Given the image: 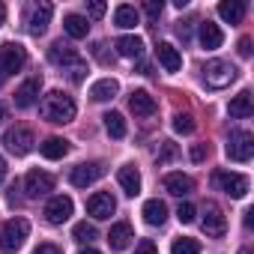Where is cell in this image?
<instances>
[{
	"label": "cell",
	"instance_id": "6da1fadb",
	"mask_svg": "<svg viewBox=\"0 0 254 254\" xmlns=\"http://www.w3.org/2000/svg\"><path fill=\"white\" fill-rule=\"evenodd\" d=\"M39 111H42V117H45L48 123H72L75 114H78V105H75V99H72L69 93L51 90V93L42 96Z\"/></svg>",
	"mask_w": 254,
	"mask_h": 254
},
{
	"label": "cell",
	"instance_id": "7a4b0ae2",
	"mask_svg": "<svg viewBox=\"0 0 254 254\" xmlns=\"http://www.w3.org/2000/svg\"><path fill=\"white\" fill-rule=\"evenodd\" d=\"M236 78H239V69H236L230 60H209V63L203 66V81H206L209 90H224V87H230Z\"/></svg>",
	"mask_w": 254,
	"mask_h": 254
},
{
	"label": "cell",
	"instance_id": "3957f363",
	"mask_svg": "<svg viewBox=\"0 0 254 254\" xmlns=\"http://www.w3.org/2000/svg\"><path fill=\"white\" fill-rule=\"evenodd\" d=\"M27 236H30V221H27V218H12V221H6L3 230H0V251H3V254H15V251L24 245Z\"/></svg>",
	"mask_w": 254,
	"mask_h": 254
},
{
	"label": "cell",
	"instance_id": "277c9868",
	"mask_svg": "<svg viewBox=\"0 0 254 254\" xmlns=\"http://www.w3.org/2000/svg\"><path fill=\"white\" fill-rule=\"evenodd\" d=\"M212 186L230 197H245L248 194V177L245 174H233V171H212Z\"/></svg>",
	"mask_w": 254,
	"mask_h": 254
},
{
	"label": "cell",
	"instance_id": "5b68a950",
	"mask_svg": "<svg viewBox=\"0 0 254 254\" xmlns=\"http://www.w3.org/2000/svg\"><path fill=\"white\" fill-rule=\"evenodd\" d=\"M224 150H227V159H233V162H251V156H254V135L245 132V129H233Z\"/></svg>",
	"mask_w": 254,
	"mask_h": 254
},
{
	"label": "cell",
	"instance_id": "8992f818",
	"mask_svg": "<svg viewBox=\"0 0 254 254\" xmlns=\"http://www.w3.org/2000/svg\"><path fill=\"white\" fill-rule=\"evenodd\" d=\"M24 63H27V51H24L21 42H3L0 45V69L6 72V78L21 72Z\"/></svg>",
	"mask_w": 254,
	"mask_h": 254
},
{
	"label": "cell",
	"instance_id": "52a82bcc",
	"mask_svg": "<svg viewBox=\"0 0 254 254\" xmlns=\"http://www.w3.org/2000/svg\"><path fill=\"white\" fill-rule=\"evenodd\" d=\"M200 227H203V233L206 236H224V230H227V218H224V212H221V206L215 203V200H206L203 203V209H200Z\"/></svg>",
	"mask_w": 254,
	"mask_h": 254
},
{
	"label": "cell",
	"instance_id": "ba28073f",
	"mask_svg": "<svg viewBox=\"0 0 254 254\" xmlns=\"http://www.w3.org/2000/svg\"><path fill=\"white\" fill-rule=\"evenodd\" d=\"M33 144H36V138H33L30 129H24V126H15V129L3 132V147L9 153H15V156H27L33 150Z\"/></svg>",
	"mask_w": 254,
	"mask_h": 254
},
{
	"label": "cell",
	"instance_id": "9c48e42d",
	"mask_svg": "<svg viewBox=\"0 0 254 254\" xmlns=\"http://www.w3.org/2000/svg\"><path fill=\"white\" fill-rule=\"evenodd\" d=\"M102 177H105V165H102V162H84V165H75V168H72L69 183H72L75 189H87V186H93V183L102 180Z\"/></svg>",
	"mask_w": 254,
	"mask_h": 254
},
{
	"label": "cell",
	"instance_id": "30bf717a",
	"mask_svg": "<svg viewBox=\"0 0 254 254\" xmlns=\"http://www.w3.org/2000/svg\"><path fill=\"white\" fill-rule=\"evenodd\" d=\"M72 197L69 194H54L48 203H45V221L48 224H63V221H69V215H72Z\"/></svg>",
	"mask_w": 254,
	"mask_h": 254
},
{
	"label": "cell",
	"instance_id": "8fae6325",
	"mask_svg": "<svg viewBox=\"0 0 254 254\" xmlns=\"http://www.w3.org/2000/svg\"><path fill=\"white\" fill-rule=\"evenodd\" d=\"M24 191L27 197H45L48 191H54V177L45 171H30L24 177Z\"/></svg>",
	"mask_w": 254,
	"mask_h": 254
},
{
	"label": "cell",
	"instance_id": "7c38bea8",
	"mask_svg": "<svg viewBox=\"0 0 254 254\" xmlns=\"http://www.w3.org/2000/svg\"><path fill=\"white\" fill-rule=\"evenodd\" d=\"M114 209H117V200H114L108 191H96V194H90V200H87V212H90L96 221L111 218V215H114Z\"/></svg>",
	"mask_w": 254,
	"mask_h": 254
},
{
	"label": "cell",
	"instance_id": "4fadbf2b",
	"mask_svg": "<svg viewBox=\"0 0 254 254\" xmlns=\"http://www.w3.org/2000/svg\"><path fill=\"white\" fill-rule=\"evenodd\" d=\"M51 15H54V6H51V3L33 6V12H30V18H27V30H30L33 36H42V33L48 30V24H51Z\"/></svg>",
	"mask_w": 254,
	"mask_h": 254
},
{
	"label": "cell",
	"instance_id": "5bb4252c",
	"mask_svg": "<svg viewBox=\"0 0 254 254\" xmlns=\"http://www.w3.org/2000/svg\"><path fill=\"white\" fill-rule=\"evenodd\" d=\"M39 90H42V78H39V75L27 78V81L15 90V108H30V105L39 99Z\"/></svg>",
	"mask_w": 254,
	"mask_h": 254
},
{
	"label": "cell",
	"instance_id": "9a60e30c",
	"mask_svg": "<svg viewBox=\"0 0 254 254\" xmlns=\"http://www.w3.org/2000/svg\"><path fill=\"white\" fill-rule=\"evenodd\" d=\"M132 239H135V233H132V224H129V221H117V224H111V230H108V245H111L114 251L129 248Z\"/></svg>",
	"mask_w": 254,
	"mask_h": 254
},
{
	"label": "cell",
	"instance_id": "2e32d148",
	"mask_svg": "<svg viewBox=\"0 0 254 254\" xmlns=\"http://www.w3.org/2000/svg\"><path fill=\"white\" fill-rule=\"evenodd\" d=\"M117 183H120V189L129 194V197H135L141 191V174H138V168L135 165H123L117 171Z\"/></svg>",
	"mask_w": 254,
	"mask_h": 254
},
{
	"label": "cell",
	"instance_id": "e0dca14e",
	"mask_svg": "<svg viewBox=\"0 0 254 254\" xmlns=\"http://www.w3.org/2000/svg\"><path fill=\"white\" fill-rule=\"evenodd\" d=\"M129 108H132L135 117H153V114H156V99H153L147 90H135V93L129 96Z\"/></svg>",
	"mask_w": 254,
	"mask_h": 254
},
{
	"label": "cell",
	"instance_id": "ac0fdd59",
	"mask_svg": "<svg viewBox=\"0 0 254 254\" xmlns=\"http://www.w3.org/2000/svg\"><path fill=\"white\" fill-rule=\"evenodd\" d=\"M165 191L174 194V197H186L194 191V180L186 177V174H168L165 177Z\"/></svg>",
	"mask_w": 254,
	"mask_h": 254
},
{
	"label": "cell",
	"instance_id": "d6986e66",
	"mask_svg": "<svg viewBox=\"0 0 254 254\" xmlns=\"http://www.w3.org/2000/svg\"><path fill=\"white\" fill-rule=\"evenodd\" d=\"M227 111H230L233 120H245V117H251V114H254V96H251V90H242L239 96H233Z\"/></svg>",
	"mask_w": 254,
	"mask_h": 254
},
{
	"label": "cell",
	"instance_id": "ffe728a7",
	"mask_svg": "<svg viewBox=\"0 0 254 254\" xmlns=\"http://www.w3.org/2000/svg\"><path fill=\"white\" fill-rule=\"evenodd\" d=\"M245 9H248L245 0H221V3H218V15L227 24H239L245 18Z\"/></svg>",
	"mask_w": 254,
	"mask_h": 254
},
{
	"label": "cell",
	"instance_id": "44dd1931",
	"mask_svg": "<svg viewBox=\"0 0 254 254\" xmlns=\"http://www.w3.org/2000/svg\"><path fill=\"white\" fill-rule=\"evenodd\" d=\"M114 48L120 51V57H129V60H138L141 54H144V39L141 36H120L117 42H114Z\"/></svg>",
	"mask_w": 254,
	"mask_h": 254
},
{
	"label": "cell",
	"instance_id": "7402d4cb",
	"mask_svg": "<svg viewBox=\"0 0 254 254\" xmlns=\"http://www.w3.org/2000/svg\"><path fill=\"white\" fill-rule=\"evenodd\" d=\"M156 57H159V63H162L168 72H180V69H183V57H180V51H177L171 42H159Z\"/></svg>",
	"mask_w": 254,
	"mask_h": 254
},
{
	"label": "cell",
	"instance_id": "603a6c76",
	"mask_svg": "<svg viewBox=\"0 0 254 254\" xmlns=\"http://www.w3.org/2000/svg\"><path fill=\"white\" fill-rule=\"evenodd\" d=\"M144 221L147 224H153V227H162L165 221H168V206H165V200H159V197H153V200H147L144 203Z\"/></svg>",
	"mask_w": 254,
	"mask_h": 254
},
{
	"label": "cell",
	"instance_id": "cb8c5ba5",
	"mask_svg": "<svg viewBox=\"0 0 254 254\" xmlns=\"http://www.w3.org/2000/svg\"><path fill=\"white\" fill-rule=\"evenodd\" d=\"M221 42H224L221 27L212 24V21H203V24H200V45H203L206 51H215V48H221Z\"/></svg>",
	"mask_w": 254,
	"mask_h": 254
},
{
	"label": "cell",
	"instance_id": "d4e9b609",
	"mask_svg": "<svg viewBox=\"0 0 254 254\" xmlns=\"http://www.w3.org/2000/svg\"><path fill=\"white\" fill-rule=\"evenodd\" d=\"M75 57H78V51H75L72 45H66V42H54V45L48 48V60H51L54 66H60V69H63L66 63H72Z\"/></svg>",
	"mask_w": 254,
	"mask_h": 254
},
{
	"label": "cell",
	"instance_id": "484cf974",
	"mask_svg": "<svg viewBox=\"0 0 254 254\" xmlns=\"http://www.w3.org/2000/svg\"><path fill=\"white\" fill-rule=\"evenodd\" d=\"M39 153L45 156V159H51V162H57V159H63L66 153H69V141H63V138H45L42 141V147H39Z\"/></svg>",
	"mask_w": 254,
	"mask_h": 254
},
{
	"label": "cell",
	"instance_id": "4316f807",
	"mask_svg": "<svg viewBox=\"0 0 254 254\" xmlns=\"http://www.w3.org/2000/svg\"><path fill=\"white\" fill-rule=\"evenodd\" d=\"M138 9L135 6H129V3H120L117 9H114V24L117 27H123V30H132L135 24H138Z\"/></svg>",
	"mask_w": 254,
	"mask_h": 254
},
{
	"label": "cell",
	"instance_id": "83f0119b",
	"mask_svg": "<svg viewBox=\"0 0 254 254\" xmlns=\"http://www.w3.org/2000/svg\"><path fill=\"white\" fill-rule=\"evenodd\" d=\"M117 90H120V84L114 78H102L90 87V96H93V102H108V99L117 96Z\"/></svg>",
	"mask_w": 254,
	"mask_h": 254
},
{
	"label": "cell",
	"instance_id": "f1b7e54d",
	"mask_svg": "<svg viewBox=\"0 0 254 254\" xmlns=\"http://www.w3.org/2000/svg\"><path fill=\"white\" fill-rule=\"evenodd\" d=\"M63 30H66L72 39H84V36H87V30H90V24H87V18H84V15H75V12H72V15H66V18H63Z\"/></svg>",
	"mask_w": 254,
	"mask_h": 254
},
{
	"label": "cell",
	"instance_id": "f546056e",
	"mask_svg": "<svg viewBox=\"0 0 254 254\" xmlns=\"http://www.w3.org/2000/svg\"><path fill=\"white\" fill-rule=\"evenodd\" d=\"M102 120H105V129H108V135H111V138H126V120H123V114L108 111Z\"/></svg>",
	"mask_w": 254,
	"mask_h": 254
},
{
	"label": "cell",
	"instance_id": "4dcf8cb0",
	"mask_svg": "<svg viewBox=\"0 0 254 254\" xmlns=\"http://www.w3.org/2000/svg\"><path fill=\"white\" fill-rule=\"evenodd\" d=\"M171 254H200V242H197V239H191V236H183V239H177V242H174Z\"/></svg>",
	"mask_w": 254,
	"mask_h": 254
},
{
	"label": "cell",
	"instance_id": "1f68e13d",
	"mask_svg": "<svg viewBox=\"0 0 254 254\" xmlns=\"http://www.w3.org/2000/svg\"><path fill=\"white\" fill-rule=\"evenodd\" d=\"M72 236H75V242H93L96 239V227L93 224H87V221H78L75 227H72Z\"/></svg>",
	"mask_w": 254,
	"mask_h": 254
},
{
	"label": "cell",
	"instance_id": "d6a6232c",
	"mask_svg": "<svg viewBox=\"0 0 254 254\" xmlns=\"http://www.w3.org/2000/svg\"><path fill=\"white\" fill-rule=\"evenodd\" d=\"M174 129L180 135H191L194 132V117L191 114H174Z\"/></svg>",
	"mask_w": 254,
	"mask_h": 254
},
{
	"label": "cell",
	"instance_id": "836d02e7",
	"mask_svg": "<svg viewBox=\"0 0 254 254\" xmlns=\"http://www.w3.org/2000/svg\"><path fill=\"white\" fill-rule=\"evenodd\" d=\"M177 156H180L177 144H174V141H162V147H159V153H156L159 165H165V162H171V159H177Z\"/></svg>",
	"mask_w": 254,
	"mask_h": 254
},
{
	"label": "cell",
	"instance_id": "e575fe53",
	"mask_svg": "<svg viewBox=\"0 0 254 254\" xmlns=\"http://www.w3.org/2000/svg\"><path fill=\"white\" fill-rule=\"evenodd\" d=\"M177 218H180L183 224H191V221L197 218V209H194L191 203H180V209H177Z\"/></svg>",
	"mask_w": 254,
	"mask_h": 254
},
{
	"label": "cell",
	"instance_id": "d590c367",
	"mask_svg": "<svg viewBox=\"0 0 254 254\" xmlns=\"http://www.w3.org/2000/svg\"><path fill=\"white\" fill-rule=\"evenodd\" d=\"M144 12H147L150 18H159V15L165 12V3H162V0H147V3H144Z\"/></svg>",
	"mask_w": 254,
	"mask_h": 254
},
{
	"label": "cell",
	"instance_id": "8d00e7d4",
	"mask_svg": "<svg viewBox=\"0 0 254 254\" xmlns=\"http://www.w3.org/2000/svg\"><path fill=\"white\" fill-rule=\"evenodd\" d=\"M206 156H209V147L206 144H194L191 147V162H203Z\"/></svg>",
	"mask_w": 254,
	"mask_h": 254
},
{
	"label": "cell",
	"instance_id": "74e56055",
	"mask_svg": "<svg viewBox=\"0 0 254 254\" xmlns=\"http://www.w3.org/2000/svg\"><path fill=\"white\" fill-rule=\"evenodd\" d=\"M135 254H159V248H156L153 239H141V245L135 248Z\"/></svg>",
	"mask_w": 254,
	"mask_h": 254
},
{
	"label": "cell",
	"instance_id": "f35d334b",
	"mask_svg": "<svg viewBox=\"0 0 254 254\" xmlns=\"http://www.w3.org/2000/svg\"><path fill=\"white\" fill-rule=\"evenodd\" d=\"M87 12H90V18H102L105 15V3L102 0H93V3L87 6Z\"/></svg>",
	"mask_w": 254,
	"mask_h": 254
},
{
	"label": "cell",
	"instance_id": "ab89813d",
	"mask_svg": "<svg viewBox=\"0 0 254 254\" xmlns=\"http://www.w3.org/2000/svg\"><path fill=\"white\" fill-rule=\"evenodd\" d=\"M191 24H194V21H180V24H177V33H180L183 39H189V36H191Z\"/></svg>",
	"mask_w": 254,
	"mask_h": 254
},
{
	"label": "cell",
	"instance_id": "60d3db41",
	"mask_svg": "<svg viewBox=\"0 0 254 254\" xmlns=\"http://www.w3.org/2000/svg\"><path fill=\"white\" fill-rule=\"evenodd\" d=\"M239 54L242 57H251V36H242L239 39Z\"/></svg>",
	"mask_w": 254,
	"mask_h": 254
},
{
	"label": "cell",
	"instance_id": "b9f144b4",
	"mask_svg": "<svg viewBox=\"0 0 254 254\" xmlns=\"http://www.w3.org/2000/svg\"><path fill=\"white\" fill-rule=\"evenodd\" d=\"M33 254H63V251H60L57 245H51V242H45V245H39V248H36Z\"/></svg>",
	"mask_w": 254,
	"mask_h": 254
},
{
	"label": "cell",
	"instance_id": "7bdbcfd3",
	"mask_svg": "<svg viewBox=\"0 0 254 254\" xmlns=\"http://www.w3.org/2000/svg\"><path fill=\"white\" fill-rule=\"evenodd\" d=\"M251 215H254V209H245V218H242V221H245V227H251V224H254V218H251Z\"/></svg>",
	"mask_w": 254,
	"mask_h": 254
},
{
	"label": "cell",
	"instance_id": "ee69618b",
	"mask_svg": "<svg viewBox=\"0 0 254 254\" xmlns=\"http://www.w3.org/2000/svg\"><path fill=\"white\" fill-rule=\"evenodd\" d=\"M6 180V162H3V156H0V183Z\"/></svg>",
	"mask_w": 254,
	"mask_h": 254
},
{
	"label": "cell",
	"instance_id": "f6af8a7d",
	"mask_svg": "<svg viewBox=\"0 0 254 254\" xmlns=\"http://www.w3.org/2000/svg\"><path fill=\"white\" fill-rule=\"evenodd\" d=\"M3 18H6V6L0 3V24H3Z\"/></svg>",
	"mask_w": 254,
	"mask_h": 254
},
{
	"label": "cell",
	"instance_id": "bcb514c9",
	"mask_svg": "<svg viewBox=\"0 0 254 254\" xmlns=\"http://www.w3.org/2000/svg\"><path fill=\"white\" fill-rule=\"evenodd\" d=\"M81 254H102V251H96V248H84Z\"/></svg>",
	"mask_w": 254,
	"mask_h": 254
},
{
	"label": "cell",
	"instance_id": "7dc6e473",
	"mask_svg": "<svg viewBox=\"0 0 254 254\" xmlns=\"http://www.w3.org/2000/svg\"><path fill=\"white\" fill-rule=\"evenodd\" d=\"M3 81H6V72H3V69H0V84H3Z\"/></svg>",
	"mask_w": 254,
	"mask_h": 254
},
{
	"label": "cell",
	"instance_id": "c3c4849f",
	"mask_svg": "<svg viewBox=\"0 0 254 254\" xmlns=\"http://www.w3.org/2000/svg\"><path fill=\"white\" fill-rule=\"evenodd\" d=\"M239 254H251V248H242V251H239Z\"/></svg>",
	"mask_w": 254,
	"mask_h": 254
},
{
	"label": "cell",
	"instance_id": "681fc988",
	"mask_svg": "<svg viewBox=\"0 0 254 254\" xmlns=\"http://www.w3.org/2000/svg\"><path fill=\"white\" fill-rule=\"evenodd\" d=\"M3 114H6V111H3V105H0V120H3Z\"/></svg>",
	"mask_w": 254,
	"mask_h": 254
}]
</instances>
